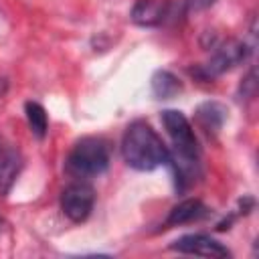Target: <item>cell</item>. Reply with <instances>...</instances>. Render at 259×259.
Wrapping results in <instances>:
<instances>
[{
  "label": "cell",
  "mask_w": 259,
  "mask_h": 259,
  "mask_svg": "<svg viewBox=\"0 0 259 259\" xmlns=\"http://www.w3.org/2000/svg\"><path fill=\"white\" fill-rule=\"evenodd\" d=\"M162 123L174 144V152H170V160L198 162L200 148H198V140L194 136V130H192L188 117L178 109H164Z\"/></svg>",
  "instance_id": "obj_3"
},
{
  "label": "cell",
  "mask_w": 259,
  "mask_h": 259,
  "mask_svg": "<svg viewBox=\"0 0 259 259\" xmlns=\"http://www.w3.org/2000/svg\"><path fill=\"white\" fill-rule=\"evenodd\" d=\"M225 119H227V109L217 101H204L196 107V121L206 134H219Z\"/></svg>",
  "instance_id": "obj_10"
},
{
  "label": "cell",
  "mask_w": 259,
  "mask_h": 259,
  "mask_svg": "<svg viewBox=\"0 0 259 259\" xmlns=\"http://www.w3.org/2000/svg\"><path fill=\"white\" fill-rule=\"evenodd\" d=\"M109 166V150L101 138H83L79 140L69 158L67 172L75 178H93L107 170Z\"/></svg>",
  "instance_id": "obj_2"
},
{
  "label": "cell",
  "mask_w": 259,
  "mask_h": 259,
  "mask_svg": "<svg viewBox=\"0 0 259 259\" xmlns=\"http://www.w3.org/2000/svg\"><path fill=\"white\" fill-rule=\"evenodd\" d=\"M170 249L178 251V253H188V255H202V257H212V259H225L231 255V251L214 241L212 237L208 235H202V233H194V235H184L180 239H176Z\"/></svg>",
  "instance_id": "obj_6"
},
{
  "label": "cell",
  "mask_w": 259,
  "mask_h": 259,
  "mask_svg": "<svg viewBox=\"0 0 259 259\" xmlns=\"http://www.w3.org/2000/svg\"><path fill=\"white\" fill-rule=\"evenodd\" d=\"M121 156L130 168L140 172H150L170 162L168 146L144 119H136L125 127L121 138Z\"/></svg>",
  "instance_id": "obj_1"
},
{
  "label": "cell",
  "mask_w": 259,
  "mask_h": 259,
  "mask_svg": "<svg viewBox=\"0 0 259 259\" xmlns=\"http://www.w3.org/2000/svg\"><path fill=\"white\" fill-rule=\"evenodd\" d=\"M217 0H188V8L190 10H206L214 4Z\"/></svg>",
  "instance_id": "obj_14"
},
{
  "label": "cell",
  "mask_w": 259,
  "mask_h": 259,
  "mask_svg": "<svg viewBox=\"0 0 259 259\" xmlns=\"http://www.w3.org/2000/svg\"><path fill=\"white\" fill-rule=\"evenodd\" d=\"M22 170V156L10 146L0 148V196H6Z\"/></svg>",
  "instance_id": "obj_7"
},
{
  "label": "cell",
  "mask_w": 259,
  "mask_h": 259,
  "mask_svg": "<svg viewBox=\"0 0 259 259\" xmlns=\"http://www.w3.org/2000/svg\"><path fill=\"white\" fill-rule=\"evenodd\" d=\"M255 85H257V83H255V71L251 69V71H249V75H247V77L243 79V83H241V89H239V91H241V95L251 97V95L255 93Z\"/></svg>",
  "instance_id": "obj_13"
},
{
  "label": "cell",
  "mask_w": 259,
  "mask_h": 259,
  "mask_svg": "<svg viewBox=\"0 0 259 259\" xmlns=\"http://www.w3.org/2000/svg\"><path fill=\"white\" fill-rule=\"evenodd\" d=\"M2 229H4V219L0 217V233H2Z\"/></svg>",
  "instance_id": "obj_15"
},
{
  "label": "cell",
  "mask_w": 259,
  "mask_h": 259,
  "mask_svg": "<svg viewBox=\"0 0 259 259\" xmlns=\"http://www.w3.org/2000/svg\"><path fill=\"white\" fill-rule=\"evenodd\" d=\"M251 51H253V49H251L245 40L229 38V40L217 45L214 51H212V55H210V59H208L204 65L192 69V73H194L196 77L204 79V81L214 79L217 75H223L225 71H229V69L241 65V63L249 57Z\"/></svg>",
  "instance_id": "obj_4"
},
{
  "label": "cell",
  "mask_w": 259,
  "mask_h": 259,
  "mask_svg": "<svg viewBox=\"0 0 259 259\" xmlns=\"http://www.w3.org/2000/svg\"><path fill=\"white\" fill-rule=\"evenodd\" d=\"M24 113H26V121H28L30 132L38 140H42L47 136V130H49V117H47L45 107L36 101H26L24 103Z\"/></svg>",
  "instance_id": "obj_12"
},
{
  "label": "cell",
  "mask_w": 259,
  "mask_h": 259,
  "mask_svg": "<svg viewBox=\"0 0 259 259\" xmlns=\"http://www.w3.org/2000/svg\"><path fill=\"white\" fill-rule=\"evenodd\" d=\"M180 91H182V83L174 73L160 69L152 75V93L158 99H172Z\"/></svg>",
  "instance_id": "obj_11"
},
{
  "label": "cell",
  "mask_w": 259,
  "mask_h": 259,
  "mask_svg": "<svg viewBox=\"0 0 259 259\" xmlns=\"http://www.w3.org/2000/svg\"><path fill=\"white\" fill-rule=\"evenodd\" d=\"M208 208L198 200V198H186L182 202H178L176 206H172V210L168 212L166 225L168 227H180L192 221H200L202 217H206Z\"/></svg>",
  "instance_id": "obj_9"
},
{
  "label": "cell",
  "mask_w": 259,
  "mask_h": 259,
  "mask_svg": "<svg viewBox=\"0 0 259 259\" xmlns=\"http://www.w3.org/2000/svg\"><path fill=\"white\" fill-rule=\"evenodd\" d=\"M95 204V190L87 182H73L61 194V210L73 223H83L89 219Z\"/></svg>",
  "instance_id": "obj_5"
},
{
  "label": "cell",
  "mask_w": 259,
  "mask_h": 259,
  "mask_svg": "<svg viewBox=\"0 0 259 259\" xmlns=\"http://www.w3.org/2000/svg\"><path fill=\"white\" fill-rule=\"evenodd\" d=\"M168 14L164 0H138L132 8V20L138 26H158Z\"/></svg>",
  "instance_id": "obj_8"
}]
</instances>
